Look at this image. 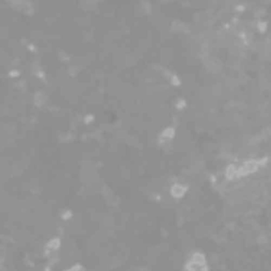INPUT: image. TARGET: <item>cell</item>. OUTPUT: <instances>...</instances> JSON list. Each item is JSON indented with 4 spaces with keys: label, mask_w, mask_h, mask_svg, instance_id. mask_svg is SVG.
Here are the masks:
<instances>
[{
    "label": "cell",
    "mask_w": 271,
    "mask_h": 271,
    "mask_svg": "<svg viewBox=\"0 0 271 271\" xmlns=\"http://www.w3.org/2000/svg\"><path fill=\"white\" fill-rule=\"evenodd\" d=\"M185 192V189L184 187H182L181 185H175L172 188V193L176 196H181L184 194Z\"/></svg>",
    "instance_id": "1"
},
{
    "label": "cell",
    "mask_w": 271,
    "mask_h": 271,
    "mask_svg": "<svg viewBox=\"0 0 271 271\" xmlns=\"http://www.w3.org/2000/svg\"><path fill=\"white\" fill-rule=\"evenodd\" d=\"M174 136V130L172 128H166L162 132V137L165 139H171Z\"/></svg>",
    "instance_id": "2"
},
{
    "label": "cell",
    "mask_w": 271,
    "mask_h": 271,
    "mask_svg": "<svg viewBox=\"0 0 271 271\" xmlns=\"http://www.w3.org/2000/svg\"><path fill=\"white\" fill-rule=\"evenodd\" d=\"M185 105V103L184 100H181V101H179L177 103V107L179 108V109H181V108H184Z\"/></svg>",
    "instance_id": "3"
},
{
    "label": "cell",
    "mask_w": 271,
    "mask_h": 271,
    "mask_svg": "<svg viewBox=\"0 0 271 271\" xmlns=\"http://www.w3.org/2000/svg\"><path fill=\"white\" fill-rule=\"evenodd\" d=\"M265 27H266V26H265V22H262V23H260L259 25V28L260 30L263 31L264 30H265Z\"/></svg>",
    "instance_id": "4"
}]
</instances>
